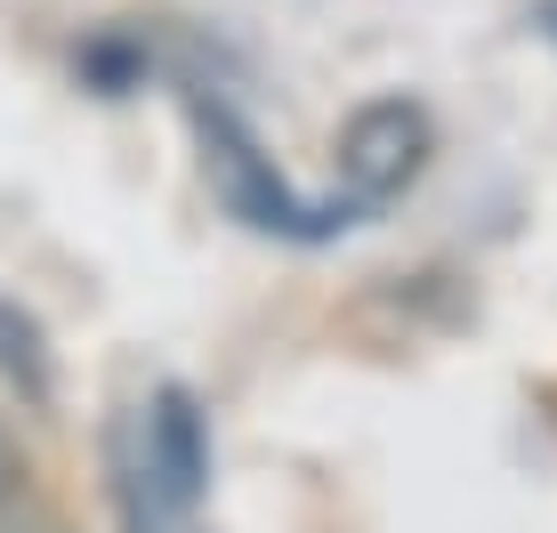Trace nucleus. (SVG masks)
<instances>
[{
	"instance_id": "f257e3e1",
	"label": "nucleus",
	"mask_w": 557,
	"mask_h": 533,
	"mask_svg": "<svg viewBox=\"0 0 557 533\" xmlns=\"http://www.w3.org/2000/svg\"><path fill=\"white\" fill-rule=\"evenodd\" d=\"M195 129H202V170H210V195L226 202L243 226H259V235H292V243H323L332 226L363 219L348 195L339 202H299L292 186H283V170L259 154V138L235 122V106L219 98H195Z\"/></svg>"
},
{
	"instance_id": "f03ea898",
	"label": "nucleus",
	"mask_w": 557,
	"mask_h": 533,
	"mask_svg": "<svg viewBox=\"0 0 557 533\" xmlns=\"http://www.w3.org/2000/svg\"><path fill=\"white\" fill-rule=\"evenodd\" d=\"M429 154H436L429 106L420 98H372V106H356L348 122H339L332 170H339V195H348L356 211H380V202H396L420 170H429Z\"/></svg>"
},
{
	"instance_id": "7ed1b4c3",
	"label": "nucleus",
	"mask_w": 557,
	"mask_h": 533,
	"mask_svg": "<svg viewBox=\"0 0 557 533\" xmlns=\"http://www.w3.org/2000/svg\"><path fill=\"white\" fill-rule=\"evenodd\" d=\"M0 372H9V388L25 396V405H49V396H57L49 339H41V323L16 308V299H0Z\"/></svg>"
},
{
	"instance_id": "20e7f679",
	"label": "nucleus",
	"mask_w": 557,
	"mask_h": 533,
	"mask_svg": "<svg viewBox=\"0 0 557 533\" xmlns=\"http://www.w3.org/2000/svg\"><path fill=\"white\" fill-rule=\"evenodd\" d=\"M25 493V453H16V436L0 429V501H16Z\"/></svg>"
}]
</instances>
